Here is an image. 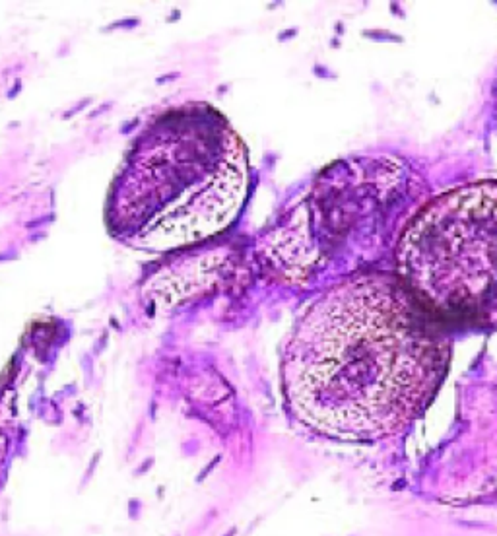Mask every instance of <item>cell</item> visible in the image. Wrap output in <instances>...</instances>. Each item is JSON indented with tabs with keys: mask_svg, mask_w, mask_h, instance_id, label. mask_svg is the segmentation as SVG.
<instances>
[{
	"mask_svg": "<svg viewBox=\"0 0 497 536\" xmlns=\"http://www.w3.org/2000/svg\"><path fill=\"white\" fill-rule=\"evenodd\" d=\"M396 270L435 317L497 327L495 181L427 202L398 241Z\"/></svg>",
	"mask_w": 497,
	"mask_h": 536,
	"instance_id": "3957f363",
	"label": "cell"
},
{
	"mask_svg": "<svg viewBox=\"0 0 497 536\" xmlns=\"http://www.w3.org/2000/svg\"><path fill=\"white\" fill-rule=\"evenodd\" d=\"M449 360L447 332L400 278L365 274L320 294L295 321L282 352V393L313 433L371 443L427 410Z\"/></svg>",
	"mask_w": 497,
	"mask_h": 536,
	"instance_id": "6da1fadb",
	"label": "cell"
},
{
	"mask_svg": "<svg viewBox=\"0 0 497 536\" xmlns=\"http://www.w3.org/2000/svg\"><path fill=\"white\" fill-rule=\"evenodd\" d=\"M249 193V153L218 109L188 103L150 120L105 202L111 237L138 251L192 247L231 226Z\"/></svg>",
	"mask_w": 497,
	"mask_h": 536,
	"instance_id": "7a4b0ae2",
	"label": "cell"
}]
</instances>
